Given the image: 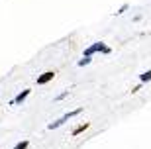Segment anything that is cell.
I'll return each instance as SVG.
<instances>
[{"label":"cell","mask_w":151,"mask_h":149,"mask_svg":"<svg viewBox=\"0 0 151 149\" xmlns=\"http://www.w3.org/2000/svg\"><path fill=\"white\" fill-rule=\"evenodd\" d=\"M96 51H100V53H104V55H108V53H110V47H108V45H104L102 43V41H96V43H92L90 45V47H86V49H84V57H92L96 53Z\"/></svg>","instance_id":"6da1fadb"},{"label":"cell","mask_w":151,"mask_h":149,"mask_svg":"<svg viewBox=\"0 0 151 149\" xmlns=\"http://www.w3.org/2000/svg\"><path fill=\"white\" fill-rule=\"evenodd\" d=\"M55 78V71H45L43 75H39L37 77V84H47L49 81Z\"/></svg>","instance_id":"7a4b0ae2"},{"label":"cell","mask_w":151,"mask_h":149,"mask_svg":"<svg viewBox=\"0 0 151 149\" xmlns=\"http://www.w3.org/2000/svg\"><path fill=\"white\" fill-rule=\"evenodd\" d=\"M29 92H32V90H29V89L22 90V92H20V94H18V96H16V98H14V100H12V102H10V104H12V106H14V104H22L24 100H26V98H28V96H29Z\"/></svg>","instance_id":"3957f363"},{"label":"cell","mask_w":151,"mask_h":149,"mask_svg":"<svg viewBox=\"0 0 151 149\" xmlns=\"http://www.w3.org/2000/svg\"><path fill=\"white\" fill-rule=\"evenodd\" d=\"M88 127H90V124H88V122H84V124H78V126H77V127L73 130V137H77V135H81V133H84L86 130H88Z\"/></svg>","instance_id":"277c9868"},{"label":"cell","mask_w":151,"mask_h":149,"mask_svg":"<svg viewBox=\"0 0 151 149\" xmlns=\"http://www.w3.org/2000/svg\"><path fill=\"white\" fill-rule=\"evenodd\" d=\"M67 120H69V114H65V116H63V118H59V120H55V122H51V124H49V126H47V127H49V130H55V127L63 126V124H65V122H67Z\"/></svg>","instance_id":"5b68a950"},{"label":"cell","mask_w":151,"mask_h":149,"mask_svg":"<svg viewBox=\"0 0 151 149\" xmlns=\"http://www.w3.org/2000/svg\"><path fill=\"white\" fill-rule=\"evenodd\" d=\"M28 145H29V141H28V139H22V141H18V143L14 145L12 149H28Z\"/></svg>","instance_id":"8992f818"},{"label":"cell","mask_w":151,"mask_h":149,"mask_svg":"<svg viewBox=\"0 0 151 149\" xmlns=\"http://www.w3.org/2000/svg\"><path fill=\"white\" fill-rule=\"evenodd\" d=\"M141 83H149L151 81V71H147V73H143V75H141Z\"/></svg>","instance_id":"52a82bcc"},{"label":"cell","mask_w":151,"mask_h":149,"mask_svg":"<svg viewBox=\"0 0 151 149\" xmlns=\"http://www.w3.org/2000/svg\"><path fill=\"white\" fill-rule=\"evenodd\" d=\"M90 61H92V59H90V57H83V59H81V61H78V63H77V65H78V67H84V65H88V63H90Z\"/></svg>","instance_id":"ba28073f"},{"label":"cell","mask_w":151,"mask_h":149,"mask_svg":"<svg viewBox=\"0 0 151 149\" xmlns=\"http://www.w3.org/2000/svg\"><path fill=\"white\" fill-rule=\"evenodd\" d=\"M126 10H128V4H124V6H122V8H120V10H118V12H116V14H124V12H126Z\"/></svg>","instance_id":"9c48e42d"},{"label":"cell","mask_w":151,"mask_h":149,"mask_svg":"<svg viewBox=\"0 0 151 149\" xmlns=\"http://www.w3.org/2000/svg\"><path fill=\"white\" fill-rule=\"evenodd\" d=\"M67 94H69L67 90H65V92H61V94H59V96H57V100H63V98H65V96H67Z\"/></svg>","instance_id":"30bf717a"}]
</instances>
